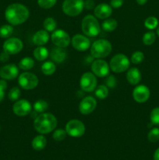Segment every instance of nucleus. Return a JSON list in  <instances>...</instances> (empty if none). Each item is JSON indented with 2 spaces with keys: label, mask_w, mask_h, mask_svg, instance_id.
<instances>
[{
  "label": "nucleus",
  "mask_w": 159,
  "mask_h": 160,
  "mask_svg": "<svg viewBox=\"0 0 159 160\" xmlns=\"http://www.w3.org/2000/svg\"><path fill=\"white\" fill-rule=\"evenodd\" d=\"M71 44L73 48L80 52L87 51L90 47V41L86 35L75 34L71 39Z\"/></svg>",
  "instance_id": "nucleus-14"
},
{
  "label": "nucleus",
  "mask_w": 159,
  "mask_h": 160,
  "mask_svg": "<svg viewBox=\"0 0 159 160\" xmlns=\"http://www.w3.org/2000/svg\"><path fill=\"white\" fill-rule=\"evenodd\" d=\"M49 34L45 30H40L37 31L33 36V42L37 46H43L49 40Z\"/></svg>",
  "instance_id": "nucleus-20"
},
{
  "label": "nucleus",
  "mask_w": 159,
  "mask_h": 160,
  "mask_svg": "<svg viewBox=\"0 0 159 160\" xmlns=\"http://www.w3.org/2000/svg\"><path fill=\"white\" fill-rule=\"evenodd\" d=\"M62 8L65 15L69 17H76L84 10V0H64Z\"/></svg>",
  "instance_id": "nucleus-5"
},
{
  "label": "nucleus",
  "mask_w": 159,
  "mask_h": 160,
  "mask_svg": "<svg viewBox=\"0 0 159 160\" xmlns=\"http://www.w3.org/2000/svg\"><path fill=\"white\" fill-rule=\"evenodd\" d=\"M0 129H1V128H0Z\"/></svg>",
  "instance_id": "nucleus-48"
},
{
  "label": "nucleus",
  "mask_w": 159,
  "mask_h": 160,
  "mask_svg": "<svg viewBox=\"0 0 159 160\" xmlns=\"http://www.w3.org/2000/svg\"><path fill=\"white\" fill-rule=\"evenodd\" d=\"M21 95V92L18 87H13L9 90L8 97L11 101H17Z\"/></svg>",
  "instance_id": "nucleus-35"
},
{
  "label": "nucleus",
  "mask_w": 159,
  "mask_h": 160,
  "mask_svg": "<svg viewBox=\"0 0 159 160\" xmlns=\"http://www.w3.org/2000/svg\"><path fill=\"white\" fill-rule=\"evenodd\" d=\"M3 51L9 55H15L20 52L23 48V44L20 38H9L3 44Z\"/></svg>",
  "instance_id": "nucleus-12"
},
{
  "label": "nucleus",
  "mask_w": 159,
  "mask_h": 160,
  "mask_svg": "<svg viewBox=\"0 0 159 160\" xmlns=\"http://www.w3.org/2000/svg\"><path fill=\"white\" fill-rule=\"evenodd\" d=\"M67 53L63 48L56 47L54 48L50 52V57L51 60L55 63H62L65 60Z\"/></svg>",
  "instance_id": "nucleus-19"
},
{
  "label": "nucleus",
  "mask_w": 159,
  "mask_h": 160,
  "mask_svg": "<svg viewBox=\"0 0 159 160\" xmlns=\"http://www.w3.org/2000/svg\"><path fill=\"white\" fill-rule=\"evenodd\" d=\"M51 39L52 43L56 47L59 48H66L71 42V39L68 33L62 29L55 30L51 34Z\"/></svg>",
  "instance_id": "nucleus-9"
},
{
  "label": "nucleus",
  "mask_w": 159,
  "mask_h": 160,
  "mask_svg": "<svg viewBox=\"0 0 159 160\" xmlns=\"http://www.w3.org/2000/svg\"><path fill=\"white\" fill-rule=\"evenodd\" d=\"M151 95V92L148 87L144 84L137 86L132 91V98L137 102L143 103L147 101Z\"/></svg>",
  "instance_id": "nucleus-15"
},
{
  "label": "nucleus",
  "mask_w": 159,
  "mask_h": 160,
  "mask_svg": "<svg viewBox=\"0 0 159 160\" xmlns=\"http://www.w3.org/2000/svg\"><path fill=\"white\" fill-rule=\"evenodd\" d=\"M58 120L53 114L43 112L37 116L34 121V128L41 134H46L54 131L57 127Z\"/></svg>",
  "instance_id": "nucleus-2"
},
{
  "label": "nucleus",
  "mask_w": 159,
  "mask_h": 160,
  "mask_svg": "<svg viewBox=\"0 0 159 160\" xmlns=\"http://www.w3.org/2000/svg\"><path fill=\"white\" fill-rule=\"evenodd\" d=\"M96 107V99L92 96H87L81 100L79 106V110L83 115H89L94 111Z\"/></svg>",
  "instance_id": "nucleus-16"
},
{
  "label": "nucleus",
  "mask_w": 159,
  "mask_h": 160,
  "mask_svg": "<svg viewBox=\"0 0 159 160\" xmlns=\"http://www.w3.org/2000/svg\"><path fill=\"white\" fill-rule=\"evenodd\" d=\"M9 56H10V55H9L7 52L3 51L0 54V62H7V61L9 59Z\"/></svg>",
  "instance_id": "nucleus-42"
},
{
  "label": "nucleus",
  "mask_w": 159,
  "mask_h": 160,
  "mask_svg": "<svg viewBox=\"0 0 159 160\" xmlns=\"http://www.w3.org/2000/svg\"><path fill=\"white\" fill-rule=\"evenodd\" d=\"M67 135V133L65 130L63 129H57L53 132L52 138L56 142H62L65 138Z\"/></svg>",
  "instance_id": "nucleus-36"
},
{
  "label": "nucleus",
  "mask_w": 159,
  "mask_h": 160,
  "mask_svg": "<svg viewBox=\"0 0 159 160\" xmlns=\"http://www.w3.org/2000/svg\"><path fill=\"white\" fill-rule=\"evenodd\" d=\"M32 106L31 102L26 99H19L16 101L12 106L14 114L18 117H26L31 112Z\"/></svg>",
  "instance_id": "nucleus-13"
},
{
  "label": "nucleus",
  "mask_w": 159,
  "mask_h": 160,
  "mask_svg": "<svg viewBox=\"0 0 159 160\" xmlns=\"http://www.w3.org/2000/svg\"><path fill=\"white\" fill-rule=\"evenodd\" d=\"M143 43L145 45H151L154 43L156 40V34L153 31H148L145 33L143 36Z\"/></svg>",
  "instance_id": "nucleus-31"
},
{
  "label": "nucleus",
  "mask_w": 159,
  "mask_h": 160,
  "mask_svg": "<svg viewBox=\"0 0 159 160\" xmlns=\"http://www.w3.org/2000/svg\"><path fill=\"white\" fill-rule=\"evenodd\" d=\"M145 28L148 30H154L158 26V20L155 17H149L144 21Z\"/></svg>",
  "instance_id": "nucleus-32"
},
{
  "label": "nucleus",
  "mask_w": 159,
  "mask_h": 160,
  "mask_svg": "<svg viewBox=\"0 0 159 160\" xmlns=\"http://www.w3.org/2000/svg\"><path fill=\"white\" fill-rule=\"evenodd\" d=\"M18 83L24 90H32L38 85V78L33 73L24 72L19 76Z\"/></svg>",
  "instance_id": "nucleus-8"
},
{
  "label": "nucleus",
  "mask_w": 159,
  "mask_h": 160,
  "mask_svg": "<svg viewBox=\"0 0 159 160\" xmlns=\"http://www.w3.org/2000/svg\"><path fill=\"white\" fill-rule=\"evenodd\" d=\"M147 138L150 142L155 143L159 141V128H152L147 134Z\"/></svg>",
  "instance_id": "nucleus-33"
},
{
  "label": "nucleus",
  "mask_w": 159,
  "mask_h": 160,
  "mask_svg": "<svg viewBox=\"0 0 159 160\" xmlns=\"http://www.w3.org/2000/svg\"><path fill=\"white\" fill-rule=\"evenodd\" d=\"M130 62L127 56L124 54H117L112 58L109 67L114 73H123L129 68Z\"/></svg>",
  "instance_id": "nucleus-6"
},
{
  "label": "nucleus",
  "mask_w": 159,
  "mask_h": 160,
  "mask_svg": "<svg viewBox=\"0 0 159 160\" xmlns=\"http://www.w3.org/2000/svg\"><path fill=\"white\" fill-rule=\"evenodd\" d=\"M112 50V44L106 39H98L90 46V53L95 59H103L107 57Z\"/></svg>",
  "instance_id": "nucleus-3"
},
{
  "label": "nucleus",
  "mask_w": 159,
  "mask_h": 160,
  "mask_svg": "<svg viewBox=\"0 0 159 160\" xmlns=\"http://www.w3.org/2000/svg\"><path fill=\"white\" fill-rule=\"evenodd\" d=\"M136 1H137V4H139L140 6H143V5L146 4L147 0H136Z\"/></svg>",
  "instance_id": "nucleus-45"
},
{
  "label": "nucleus",
  "mask_w": 159,
  "mask_h": 160,
  "mask_svg": "<svg viewBox=\"0 0 159 160\" xmlns=\"http://www.w3.org/2000/svg\"><path fill=\"white\" fill-rule=\"evenodd\" d=\"M56 67L54 62L51 61H47L44 62L41 66V71L46 76H51L55 72Z\"/></svg>",
  "instance_id": "nucleus-25"
},
{
  "label": "nucleus",
  "mask_w": 159,
  "mask_h": 160,
  "mask_svg": "<svg viewBox=\"0 0 159 160\" xmlns=\"http://www.w3.org/2000/svg\"><path fill=\"white\" fill-rule=\"evenodd\" d=\"M154 160H159V148L155 151L154 154Z\"/></svg>",
  "instance_id": "nucleus-44"
},
{
  "label": "nucleus",
  "mask_w": 159,
  "mask_h": 160,
  "mask_svg": "<svg viewBox=\"0 0 159 160\" xmlns=\"http://www.w3.org/2000/svg\"><path fill=\"white\" fill-rule=\"evenodd\" d=\"M57 0H37V4L42 9H50L56 4Z\"/></svg>",
  "instance_id": "nucleus-38"
},
{
  "label": "nucleus",
  "mask_w": 159,
  "mask_h": 160,
  "mask_svg": "<svg viewBox=\"0 0 159 160\" xmlns=\"http://www.w3.org/2000/svg\"><path fill=\"white\" fill-rule=\"evenodd\" d=\"M13 33V28L12 25L6 24L0 28V38H9Z\"/></svg>",
  "instance_id": "nucleus-30"
},
{
  "label": "nucleus",
  "mask_w": 159,
  "mask_h": 160,
  "mask_svg": "<svg viewBox=\"0 0 159 160\" xmlns=\"http://www.w3.org/2000/svg\"><path fill=\"white\" fill-rule=\"evenodd\" d=\"M126 80L132 85H137L141 81V73L136 67L130 68L126 73Z\"/></svg>",
  "instance_id": "nucleus-21"
},
{
  "label": "nucleus",
  "mask_w": 159,
  "mask_h": 160,
  "mask_svg": "<svg viewBox=\"0 0 159 160\" xmlns=\"http://www.w3.org/2000/svg\"><path fill=\"white\" fill-rule=\"evenodd\" d=\"M43 26L45 31H47L48 32H53L56 29L57 24H56L55 20L53 19L52 17H47L44 20Z\"/></svg>",
  "instance_id": "nucleus-29"
},
{
  "label": "nucleus",
  "mask_w": 159,
  "mask_h": 160,
  "mask_svg": "<svg viewBox=\"0 0 159 160\" xmlns=\"http://www.w3.org/2000/svg\"><path fill=\"white\" fill-rule=\"evenodd\" d=\"M67 134L73 138H80L85 134L86 128L82 121L79 120H71L66 123L65 128Z\"/></svg>",
  "instance_id": "nucleus-7"
},
{
  "label": "nucleus",
  "mask_w": 159,
  "mask_h": 160,
  "mask_svg": "<svg viewBox=\"0 0 159 160\" xmlns=\"http://www.w3.org/2000/svg\"><path fill=\"white\" fill-rule=\"evenodd\" d=\"M19 75V69L15 64H8L0 69V78L4 80H13Z\"/></svg>",
  "instance_id": "nucleus-17"
},
{
  "label": "nucleus",
  "mask_w": 159,
  "mask_h": 160,
  "mask_svg": "<svg viewBox=\"0 0 159 160\" xmlns=\"http://www.w3.org/2000/svg\"><path fill=\"white\" fill-rule=\"evenodd\" d=\"M48 50L44 46H38L34 50V56L37 61H45L48 57Z\"/></svg>",
  "instance_id": "nucleus-23"
},
{
  "label": "nucleus",
  "mask_w": 159,
  "mask_h": 160,
  "mask_svg": "<svg viewBox=\"0 0 159 160\" xmlns=\"http://www.w3.org/2000/svg\"><path fill=\"white\" fill-rule=\"evenodd\" d=\"M33 107H34L35 112L43 113V112H45L48 109V103L46 101H45V100H37V101H36L34 103Z\"/></svg>",
  "instance_id": "nucleus-27"
},
{
  "label": "nucleus",
  "mask_w": 159,
  "mask_h": 160,
  "mask_svg": "<svg viewBox=\"0 0 159 160\" xmlns=\"http://www.w3.org/2000/svg\"><path fill=\"white\" fill-rule=\"evenodd\" d=\"M117 84L116 78L113 75H108L105 80V85L109 88H115Z\"/></svg>",
  "instance_id": "nucleus-39"
},
{
  "label": "nucleus",
  "mask_w": 159,
  "mask_h": 160,
  "mask_svg": "<svg viewBox=\"0 0 159 160\" xmlns=\"http://www.w3.org/2000/svg\"><path fill=\"white\" fill-rule=\"evenodd\" d=\"M95 95L99 99H105L108 96V88L106 85H99L95 88Z\"/></svg>",
  "instance_id": "nucleus-28"
},
{
  "label": "nucleus",
  "mask_w": 159,
  "mask_h": 160,
  "mask_svg": "<svg viewBox=\"0 0 159 160\" xmlns=\"http://www.w3.org/2000/svg\"><path fill=\"white\" fill-rule=\"evenodd\" d=\"M29 9L20 3H12L7 6L5 11V17L12 26H17L26 22L29 18Z\"/></svg>",
  "instance_id": "nucleus-1"
},
{
  "label": "nucleus",
  "mask_w": 159,
  "mask_h": 160,
  "mask_svg": "<svg viewBox=\"0 0 159 160\" xmlns=\"http://www.w3.org/2000/svg\"><path fill=\"white\" fill-rule=\"evenodd\" d=\"M97 84H98V81H97L96 77L90 72L84 73L81 76L80 86L84 92H92L97 88Z\"/></svg>",
  "instance_id": "nucleus-10"
},
{
  "label": "nucleus",
  "mask_w": 159,
  "mask_h": 160,
  "mask_svg": "<svg viewBox=\"0 0 159 160\" xmlns=\"http://www.w3.org/2000/svg\"><path fill=\"white\" fill-rule=\"evenodd\" d=\"M92 73L98 78H104L109 75L110 67L106 61L101 59H96L91 64Z\"/></svg>",
  "instance_id": "nucleus-11"
},
{
  "label": "nucleus",
  "mask_w": 159,
  "mask_h": 160,
  "mask_svg": "<svg viewBox=\"0 0 159 160\" xmlns=\"http://www.w3.org/2000/svg\"><path fill=\"white\" fill-rule=\"evenodd\" d=\"M4 96H5V91L0 89V102H1L3 100Z\"/></svg>",
  "instance_id": "nucleus-46"
},
{
  "label": "nucleus",
  "mask_w": 159,
  "mask_h": 160,
  "mask_svg": "<svg viewBox=\"0 0 159 160\" xmlns=\"http://www.w3.org/2000/svg\"><path fill=\"white\" fill-rule=\"evenodd\" d=\"M101 27H102V29L104 31L112 32V31H115L117 28V27H118V22L115 19L107 18L103 22L102 24H101Z\"/></svg>",
  "instance_id": "nucleus-24"
},
{
  "label": "nucleus",
  "mask_w": 159,
  "mask_h": 160,
  "mask_svg": "<svg viewBox=\"0 0 159 160\" xmlns=\"http://www.w3.org/2000/svg\"><path fill=\"white\" fill-rule=\"evenodd\" d=\"M6 88H7V83H6V81L4 79L0 80V89L6 91Z\"/></svg>",
  "instance_id": "nucleus-43"
},
{
  "label": "nucleus",
  "mask_w": 159,
  "mask_h": 160,
  "mask_svg": "<svg viewBox=\"0 0 159 160\" xmlns=\"http://www.w3.org/2000/svg\"><path fill=\"white\" fill-rule=\"evenodd\" d=\"M81 28L84 35L88 37H96L101 31L98 19L92 15H87L83 19Z\"/></svg>",
  "instance_id": "nucleus-4"
},
{
  "label": "nucleus",
  "mask_w": 159,
  "mask_h": 160,
  "mask_svg": "<svg viewBox=\"0 0 159 160\" xmlns=\"http://www.w3.org/2000/svg\"><path fill=\"white\" fill-rule=\"evenodd\" d=\"M131 62L133 64H140L144 60V54L140 51L134 52L131 56Z\"/></svg>",
  "instance_id": "nucleus-34"
},
{
  "label": "nucleus",
  "mask_w": 159,
  "mask_h": 160,
  "mask_svg": "<svg viewBox=\"0 0 159 160\" xmlns=\"http://www.w3.org/2000/svg\"><path fill=\"white\" fill-rule=\"evenodd\" d=\"M156 33H157V36L159 37V26L157 28V30H156Z\"/></svg>",
  "instance_id": "nucleus-47"
},
{
  "label": "nucleus",
  "mask_w": 159,
  "mask_h": 160,
  "mask_svg": "<svg viewBox=\"0 0 159 160\" xmlns=\"http://www.w3.org/2000/svg\"><path fill=\"white\" fill-rule=\"evenodd\" d=\"M94 12L95 17L97 18L101 19V20L107 19L112 13V6L107 3H101L95 6Z\"/></svg>",
  "instance_id": "nucleus-18"
},
{
  "label": "nucleus",
  "mask_w": 159,
  "mask_h": 160,
  "mask_svg": "<svg viewBox=\"0 0 159 160\" xmlns=\"http://www.w3.org/2000/svg\"><path fill=\"white\" fill-rule=\"evenodd\" d=\"M34 66V60L31 57H24L19 62V67L23 70H29Z\"/></svg>",
  "instance_id": "nucleus-26"
},
{
  "label": "nucleus",
  "mask_w": 159,
  "mask_h": 160,
  "mask_svg": "<svg viewBox=\"0 0 159 160\" xmlns=\"http://www.w3.org/2000/svg\"><path fill=\"white\" fill-rule=\"evenodd\" d=\"M32 148L36 151H41L46 147L47 145V139L43 134L37 135L33 139L32 141Z\"/></svg>",
  "instance_id": "nucleus-22"
},
{
  "label": "nucleus",
  "mask_w": 159,
  "mask_h": 160,
  "mask_svg": "<svg viewBox=\"0 0 159 160\" xmlns=\"http://www.w3.org/2000/svg\"><path fill=\"white\" fill-rule=\"evenodd\" d=\"M151 124L159 126V107H156L152 109L150 115Z\"/></svg>",
  "instance_id": "nucleus-37"
},
{
  "label": "nucleus",
  "mask_w": 159,
  "mask_h": 160,
  "mask_svg": "<svg viewBox=\"0 0 159 160\" xmlns=\"http://www.w3.org/2000/svg\"><path fill=\"white\" fill-rule=\"evenodd\" d=\"M123 0H111L110 2V6L112 8L115 9H118V8L121 7L123 5Z\"/></svg>",
  "instance_id": "nucleus-41"
},
{
  "label": "nucleus",
  "mask_w": 159,
  "mask_h": 160,
  "mask_svg": "<svg viewBox=\"0 0 159 160\" xmlns=\"http://www.w3.org/2000/svg\"><path fill=\"white\" fill-rule=\"evenodd\" d=\"M84 8L88 10L90 9H94L95 8V2L94 0H86L84 1Z\"/></svg>",
  "instance_id": "nucleus-40"
}]
</instances>
